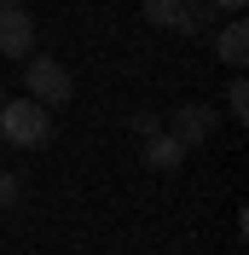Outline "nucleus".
<instances>
[{"mask_svg": "<svg viewBox=\"0 0 249 255\" xmlns=\"http://www.w3.org/2000/svg\"><path fill=\"white\" fill-rule=\"evenodd\" d=\"M47 133H52V111H47V105H35L29 93L17 99V105L0 99V145H12V151H35V145H47Z\"/></svg>", "mask_w": 249, "mask_h": 255, "instance_id": "nucleus-1", "label": "nucleus"}, {"mask_svg": "<svg viewBox=\"0 0 249 255\" xmlns=\"http://www.w3.org/2000/svg\"><path fill=\"white\" fill-rule=\"evenodd\" d=\"M23 93L35 99V105H70V99H76V76H70V70H64L58 58H23Z\"/></svg>", "mask_w": 249, "mask_h": 255, "instance_id": "nucleus-2", "label": "nucleus"}, {"mask_svg": "<svg viewBox=\"0 0 249 255\" xmlns=\"http://www.w3.org/2000/svg\"><path fill=\"white\" fill-rule=\"evenodd\" d=\"M215 128H220V111H215V105H203V99H191V105H174V111H168L162 133H174L186 151H197V145L215 139Z\"/></svg>", "mask_w": 249, "mask_h": 255, "instance_id": "nucleus-3", "label": "nucleus"}, {"mask_svg": "<svg viewBox=\"0 0 249 255\" xmlns=\"http://www.w3.org/2000/svg\"><path fill=\"white\" fill-rule=\"evenodd\" d=\"M0 52L6 58H29L35 52V17L23 6H6L0 12Z\"/></svg>", "mask_w": 249, "mask_h": 255, "instance_id": "nucleus-4", "label": "nucleus"}, {"mask_svg": "<svg viewBox=\"0 0 249 255\" xmlns=\"http://www.w3.org/2000/svg\"><path fill=\"white\" fill-rule=\"evenodd\" d=\"M215 52H220V64H232V70L249 64V23H244V17H232V23L215 35Z\"/></svg>", "mask_w": 249, "mask_h": 255, "instance_id": "nucleus-5", "label": "nucleus"}, {"mask_svg": "<svg viewBox=\"0 0 249 255\" xmlns=\"http://www.w3.org/2000/svg\"><path fill=\"white\" fill-rule=\"evenodd\" d=\"M180 162H186V145L174 133H151L145 139V168H180Z\"/></svg>", "mask_w": 249, "mask_h": 255, "instance_id": "nucleus-6", "label": "nucleus"}, {"mask_svg": "<svg viewBox=\"0 0 249 255\" xmlns=\"http://www.w3.org/2000/svg\"><path fill=\"white\" fill-rule=\"evenodd\" d=\"M209 12H215V0H180L174 29H180V35H203V29H209Z\"/></svg>", "mask_w": 249, "mask_h": 255, "instance_id": "nucleus-7", "label": "nucleus"}, {"mask_svg": "<svg viewBox=\"0 0 249 255\" xmlns=\"http://www.w3.org/2000/svg\"><path fill=\"white\" fill-rule=\"evenodd\" d=\"M145 23H156V29H174V17H180V0H139Z\"/></svg>", "mask_w": 249, "mask_h": 255, "instance_id": "nucleus-8", "label": "nucleus"}, {"mask_svg": "<svg viewBox=\"0 0 249 255\" xmlns=\"http://www.w3.org/2000/svg\"><path fill=\"white\" fill-rule=\"evenodd\" d=\"M226 111H232L238 122L249 116V81H244V76H232V87H226Z\"/></svg>", "mask_w": 249, "mask_h": 255, "instance_id": "nucleus-9", "label": "nucleus"}, {"mask_svg": "<svg viewBox=\"0 0 249 255\" xmlns=\"http://www.w3.org/2000/svg\"><path fill=\"white\" fill-rule=\"evenodd\" d=\"M133 133H139V139H151V133H162V116H156V111H139V116H133Z\"/></svg>", "mask_w": 249, "mask_h": 255, "instance_id": "nucleus-10", "label": "nucleus"}, {"mask_svg": "<svg viewBox=\"0 0 249 255\" xmlns=\"http://www.w3.org/2000/svg\"><path fill=\"white\" fill-rule=\"evenodd\" d=\"M12 203H17V174H6V168H0V215H6Z\"/></svg>", "mask_w": 249, "mask_h": 255, "instance_id": "nucleus-11", "label": "nucleus"}, {"mask_svg": "<svg viewBox=\"0 0 249 255\" xmlns=\"http://www.w3.org/2000/svg\"><path fill=\"white\" fill-rule=\"evenodd\" d=\"M215 6H220V12H244L249 0H215Z\"/></svg>", "mask_w": 249, "mask_h": 255, "instance_id": "nucleus-12", "label": "nucleus"}, {"mask_svg": "<svg viewBox=\"0 0 249 255\" xmlns=\"http://www.w3.org/2000/svg\"><path fill=\"white\" fill-rule=\"evenodd\" d=\"M6 6H17V0H0V12H6Z\"/></svg>", "mask_w": 249, "mask_h": 255, "instance_id": "nucleus-13", "label": "nucleus"}]
</instances>
